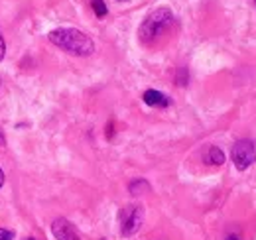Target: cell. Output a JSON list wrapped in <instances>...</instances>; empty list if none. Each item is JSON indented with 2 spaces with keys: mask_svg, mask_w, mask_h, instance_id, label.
Instances as JSON below:
<instances>
[{
  "mask_svg": "<svg viewBox=\"0 0 256 240\" xmlns=\"http://www.w3.org/2000/svg\"><path fill=\"white\" fill-rule=\"evenodd\" d=\"M48 38L56 48L64 50L69 56L87 58L95 54V42L85 32L77 30V28H58V30L50 32Z\"/></svg>",
  "mask_w": 256,
  "mask_h": 240,
  "instance_id": "cell-1",
  "label": "cell"
},
{
  "mask_svg": "<svg viewBox=\"0 0 256 240\" xmlns=\"http://www.w3.org/2000/svg\"><path fill=\"white\" fill-rule=\"evenodd\" d=\"M174 24V14L170 8H156L154 12H150L146 16V20L142 22L140 30H138V38L142 44L150 46L160 38L164 32L168 30Z\"/></svg>",
  "mask_w": 256,
  "mask_h": 240,
  "instance_id": "cell-2",
  "label": "cell"
},
{
  "mask_svg": "<svg viewBox=\"0 0 256 240\" xmlns=\"http://www.w3.org/2000/svg\"><path fill=\"white\" fill-rule=\"evenodd\" d=\"M118 220H120V232L122 236H134L142 222H144V209L142 205H126L118 212Z\"/></svg>",
  "mask_w": 256,
  "mask_h": 240,
  "instance_id": "cell-3",
  "label": "cell"
},
{
  "mask_svg": "<svg viewBox=\"0 0 256 240\" xmlns=\"http://www.w3.org/2000/svg\"><path fill=\"white\" fill-rule=\"evenodd\" d=\"M254 162H256V148L252 140L242 138V140L234 142V146H232V164H234L236 170L244 172V170H248Z\"/></svg>",
  "mask_w": 256,
  "mask_h": 240,
  "instance_id": "cell-4",
  "label": "cell"
},
{
  "mask_svg": "<svg viewBox=\"0 0 256 240\" xmlns=\"http://www.w3.org/2000/svg\"><path fill=\"white\" fill-rule=\"evenodd\" d=\"M52 234L56 236V240H81V236L77 234V230L67 218H56L52 222Z\"/></svg>",
  "mask_w": 256,
  "mask_h": 240,
  "instance_id": "cell-5",
  "label": "cell"
},
{
  "mask_svg": "<svg viewBox=\"0 0 256 240\" xmlns=\"http://www.w3.org/2000/svg\"><path fill=\"white\" fill-rule=\"evenodd\" d=\"M144 102L148 104V106H158V108H164V106H168L170 104V98L160 92V90L156 89H148L144 92Z\"/></svg>",
  "mask_w": 256,
  "mask_h": 240,
  "instance_id": "cell-6",
  "label": "cell"
},
{
  "mask_svg": "<svg viewBox=\"0 0 256 240\" xmlns=\"http://www.w3.org/2000/svg\"><path fill=\"white\" fill-rule=\"evenodd\" d=\"M205 162L209 164V166H223L224 164V154L223 150H219L217 146H211L207 154H205Z\"/></svg>",
  "mask_w": 256,
  "mask_h": 240,
  "instance_id": "cell-7",
  "label": "cell"
},
{
  "mask_svg": "<svg viewBox=\"0 0 256 240\" xmlns=\"http://www.w3.org/2000/svg\"><path fill=\"white\" fill-rule=\"evenodd\" d=\"M128 189H130L132 195H142V193H148L150 191V183L146 180H134L128 185Z\"/></svg>",
  "mask_w": 256,
  "mask_h": 240,
  "instance_id": "cell-8",
  "label": "cell"
},
{
  "mask_svg": "<svg viewBox=\"0 0 256 240\" xmlns=\"http://www.w3.org/2000/svg\"><path fill=\"white\" fill-rule=\"evenodd\" d=\"M91 6H93V10H95V14L98 16V18L106 16V12H108V8H106L104 0H91Z\"/></svg>",
  "mask_w": 256,
  "mask_h": 240,
  "instance_id": "cell-9",
  "label": "cell"
},
{
  "mask_svg": "<svg viewBox=\"0 0 256 240\" xmlns=\"http://www.w3.org/2000/svg\"><path fill=\"white\" fill-rule=\"evenodd\" d=\"M0 240H14V232L6 230V228H0Z\"/></svg>",
  "mask_w": 256,
  "mask_h": 240,
  "instance_id": "cell-10",
  "label": "cell"
},
{
  "mask_svg": "<svg viewBox=\"0 0 256 240\" xmlns=\"http://www.w3.org/2000/svg\"><path fill=\"white\" fill-rule=\"evenodd\" d=\"M4 52H6V46H4V38H2V34H0V60L4 58Z\"/></svg>",
  "mask_w": 256,
  "mask_h": 240,
  "instance_id": "cell-11",
  "label": "cell"
},
{
  "mask_svg": "<svg viewBox=\"0 0 256 240\" xmlns=\"http://www.w3.org/2000/svg\"><path fill=\"white\" fill-rule=\"evenodd\" d=\"M106 138H112V122L106 126Z\"/></svg>",
  "mask_w": 256,
  "mask_h": 240,
  "instance_id": "cell-12",
  "label": "cell"
},
{
  "mask_svg": "<svg viewBox=\"0 0 256 240\" xmlns=\"http://www.w3.org/2000/svg\"><path fill=\"white\" fill-rule=\"evenodd\" d=\"M2 185H4V172L0 170V187H2Z\"/></svg>",
  "mask_w": 256,
  "mask_h": 240,
  "instance_id": "cell-13",
  "label": "cell"
},
{
  "mask_svg": "<svg viewBox=\"0 0 256 240\" xmlns=\"http://www.w3.org/2000/svg\"><path fill=\"white\" fill-rule=\"evenodd\" d=\"M226 240H240V238H238V236H228Z\"/></svg>",
  "mask_w": 256,
  "mask_h": 240,
  "instance_id": "cell-14",
  "label": "cell"
},
{
  "mask_svg": "<svg viewBox=\"0 0 256 240\" xmlns=\"http://www.w3.org/2000/svg\"><path fill=\"white\" fill-rule=\"evenodd\" d=\"M0 146H4V138L2 136H0Z\"/></svg>",
  "mask_w": 256,
  "mask_h": 240,
  "instance_id": "cell-15",
  "label": "cell"
},
{
  "mask_svg": "<svg viewBox=\"0 0 256 240\" xmlns=\"http://www.w3.org/2000/svg\"><path fill=\"white\" fill-rule=\"evenodd\" d=\"M118 2H126V0H118Z\"/></svg>",
  "mask_w": 256,
  "mask_h": 240,
  "instance_id": "cell-16",
  "label": "cell"
},
{
  "mask_svg": "<svg viewBox=\"0 0 256 240\" xmlns=\"http://www.w3.org/2000/svg\"><path fill=\"white\" fill-rule=\"evenodd\" d=\"M28 240H36V238H28Z\"/></svg>",
  "mask_w": 256,
  "mask_h": 240,
  "instance_id": "cell-17",
  "label": "cell"
},
{
  "mask_svg": "<svg viewBox=\"0 0 256 240\" xmlns=\"http://www.w3.org/2000/svg\"><path fill=\"white\" fill-rule=\"evenodd\" d=\"M254 4H256V0H254Z\"/></svg>",
  "mask_w": 256,
  "mask_h": 240,
  "instance_id": "cell-18",
  "label": "cell"
}]
</instances>
